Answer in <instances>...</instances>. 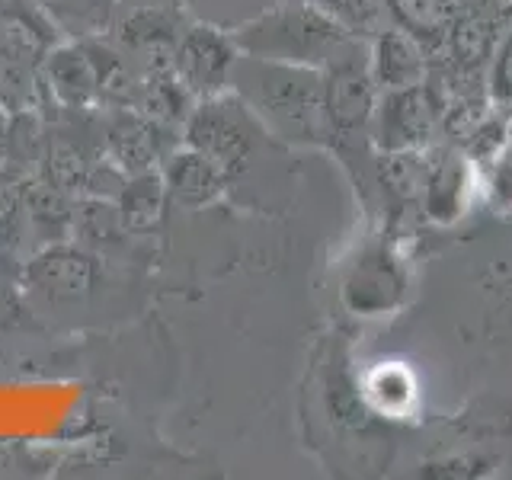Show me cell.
I'll use <instances>...</instances> for the list:
<instances>
[{
    "mask_svg": "<svg viewBox=\"0 0 512 480\" xmlns=\"http://www.w3.org/2000/svg\"><path fill=\"white\" fill-rule=\"evenodd\" d=\"M74 192L61 189L42 173L23 176V224H26V250H39L45 244L68 240L74 231L77 212Z\"/></svg>",
    "mask_w": 512,
    "mask_h": 480,
    "instance_id": "4fadbf2b",
    "label": "cell"
},
{
    "mask_svg": "<svg viewBox=\"0 0 512 480\" xmlns=\"http://www.w3.org/2000/svg\"><path fill=\"white\" fill-rule=\"evenodd\" d=\"M231 32L244 55L301 68H327L352 39H359L311 0H276Z\"/></svg>",
    "mask_w": 512,
    "mask_h": 480,
    "instance_id": "7a4b0ae2",
    "label": "cell"
},
{
    "mask_svg": "<svg viewBox=\"0 0 512 480\" xmlns=\"http://www.w3.org/2000/svg\"><path fill=\"white\" fill-rule=\"evenodd\" d=\"M378 84L368 64V45L352 39L324 68V106H327V148L346 151L359 141H372Z\"/></svg>",
    "mask_w": 512,
    "mask_h": 480,
    "instance_id": "277c9868",
    "label": "cell"
},
{
    "mask_svg": "<svg viewBox=\"0 0 512 480\" xmlns=\"http://www.w3.org/2000/svg\"><path fill=\"white\" fill-rule=\"evenodd\" d=\"M180 4H183L192 16H202L205 7H212V0H180Z\"/></svg>",
    "mask_w": 512,
    "mask_h": 480,
    "instance_id": "f546056e",
    "label": "cell"
},
{
    "mask_svg": "<svg viewBox=\"0 0 512 480\" xmlns=\"http://www.w3.org/2000/svg\"><path fill=\"white\" fill-rule=\"evenodd\" d=\"M237 58L240 48L228 26L192 16L180 36V45H176L173 74L196 100H202V96L231 90Z\"/></svg>",
    "mask_w": 512,
    "mask_h": 480,
    "instance_id": "ba28073f",
    "label": "cell"
},
{
    "mask_svg": "<svg viewBox=\"0 0 512 480\" xmlns=\"http://www.w3.org/2000/svg\"><path fill=\"white\" fill-rule=\"evenodd\" d=\"M362 397L372 413L381 416H410L416 404V381L413 372L397 362H381L375 372H368L365 381L359 384Z\"/></svg>",
    "mask_w": 512,
    "mask_h": 480,
    "instance_id": "7402d4cb",
    "label": "cell"
},
{
    "mask_svg": "<svg viewBox=\"0 0 512 480\" xmlns=\"http://www.w3.org/2000/svg\"><path fill=\"white\" fill-rule=\"evenodd\" d=\"M26 247L23 224V176L0 167V253H16Z\"/></svg>",
    "mask_w": 512,
    "mask_h": 480,
    "instance_id": "d4e9b609",
    "label": "cell"
},
{
    "mask_svg": "<svg viewBox=\"0 0 512 480\" xmlns=\"http://www.w3.org/2000/svg\"><path fill=\"white\" fill-rule=\"evenodd\" d=\"M266 138V128L234 90L196 100L183 125V144L202 151L205 157H212L215 164L228 170L231 186L240 173L250 170L253 157Z\"/></svg>",
    "mask_w": 512,
    "mask_h": 480,
    "instance_id": "3957f363",
    "label": "cell"
},
{
    "mask_svg": "<svg viewBox=\"0 0 512 480\" xmlns=\"http://www.w3.org/2000/svg\"><path fill=\"white\" fill-rule=\"evenodd\" d=\"M103 256L90 247L77 244L74 237L45 244L39 250H29L23 260L20 285L29 298H36L52 308L87 301L103 282Z\"/></svg>",
    "mask_w": 512,
    "mask_h": 480,
    "instance_id": "8992f818",
    "label": "cell"
},
{
    "mask_svg": "<svg viewBox=\"0 0 512 480\" xmlns=\"http://www.w3.org/2000/svg\"><path fill=\"white\" fill-rule=\"evenodd\" d=\"M10 128H13V112L0 103V167L7 164V151H10Z\"/></svg>",
    "mask_w": 512,
    "mask_h": 480,
    "instance_id": "f1b7e54d",
    "label": "cell"
},
{
    "mask_svg": "<svg viewBox=\"0 0 512 480\" xmlns=\"http://www.w3.org/2000/svg\"><path fill=\"white\" fill-rule=\"evenodd\" d=\"M71 237L77 240V244L90 247L93 253H100L106 263H112L116 256H125V253L132 256V250L144 240V237H135L122 224L116 202L90 199V196H80L77 199Z\"/></svg>",
    "mask_w": 512,
    "mask_h": 480,
    "instance_id": "2e32d148",
    "label": "cell"
},
{
    "mask_svg": "<svg viewBox=\"0 0 512 480\" xmlns=\"http://www.w3.org/2000/svg\"><path fill=\"white\" fill-rule=\"evenodd\" d=\"M52 16L64 39L106 36L122 10V0H36Z\"/></svg>",
    "mask_w": 512,
    "mask_h": 480,
    "instance_id": "44dd1931",
    "label": "cell"
},
{
    "mask_svg": "<svg viewBox=\"0 0 512 480\" xmlns=\"http://www.w3.org/2000/svg\"><path fill=\"white\" fill-rule=\"evenodd\" d=\"M490 96L496 103L512 106V16L490 58Z\"/></svg>",
    "mask_w": 512,
    "mask_h": 480,
    "instance_id": "83f0119b",
    "label": "cell"
},
{
    "mask_svg": "<svg viewBox=\"0 0 512 480\" xmlns=\"http://www.w3.org/2000/svg\"><path fill=\"white\" fill-rule=\"evenodd\" d=\"M45 109L93 112L100 109V74L84 39H61L39 64Z\"/></svg>",
    "mask_w": 512,
    "mask_h": 480,
    "instance_id": "8fae6325",
    "label": "cell"
},
{
    "mask_svg": "<svg viewBox=\"0 0 512 480\" xmlns=\"http://www.w3.org/2000/svg\"><path fill=\"white\" fill-rule=\"evenodd\" d=\"M378 186L397 202H420L429 157L426 151H378Z\"/></svg>",
    "mask_w": 512,
    "mask_h": 480,
    "instance_id": "603a6c76",
    "label": "cell"
},
{
    "mask_svg": "<svg viewBox=\"0 0 512 480\" xmlns=\"http://www.w3.org/2000/svg\"><path fill=\"white\" fill-rule=\"evenodd\" d=\"M192 106H196V96L180 84L176 74H148L141 80L132 109L144 112V116L154 119L157 125L173 128V132L183 135V125L189 119Z\"/></svg>",
    "mask_w": 512,
    "mask_h": 480,
    "instance_id": "ffe728a7",
    "label": "cell"
},
{
    "mask_svg": "<svg viewBox=\"0 0 512 480\" xmlns=\"http://www.w3.org/2000/svg\"><path fill=\"white\" fill-rule=\"evenodd\" d=\"M0 103L10 112H45V90L36 64L13 55L10 48L0 45Z\"/></svg>",
    "mask_w": 512,
    "mask_h": 480,
    "instance_id": "cb8c5ba5",
    "label": "cell"
},
{
    "mask_svg": "<svg viewBox=\"0 0 512 480\" xmlns=\"http://www.w3.org/2000/svg\"><path fill=\"white\" fill-rule=\"evenodd\" d=\"M144 4H167V0H122V7H144Z\"/></svg>",
    "mask_w": 512,
    "mask_h": 480,
    "instance_id": "4dcf8cb0",
    "label": "cell"
},
{
    "mask_svg": "<svg viewBox=\"0 0 512 480\" xmlns=\"http://www.w3.org/2000/svg\"><path fill=\"white\" fill-rule=\"evenodd\" d=\"M426 58L429 52L423 48V42L400 26H381L368 39V64H372V77L381 93L426 84L429 77Z\"/></svg>",
    "mask_w": 512,
    "mask_h": 480,
    "instance_id": "5bb4252c",
    "label": "cell"
},
{
    "mask_svg": "<svg viewBox=\"0 0 512 480\" xmlns=\"http://www.w3.org/2000/svg\"><path fill=\"white\" fill-rule=\"evenodd\" d=\"M231 90L250 106L269 138L295 148H327L324 68H301L240 52Z\"/></svg>",
    "mask_w": 512,
    "mask_h": 480,
    "instance_id": "6da1fadb",
    "label": "cell"
},
{
    "mask_svg": "<svg viewBox=\"0 0 512 480\" xmlns=\"http://www.w3.org/2000/svg\"><path fill=\"white\" fill-rule=\"evenodd\" d=\"M439 103L426 84L378 96L372 144L378 151H426L439 128Z\"/></svg>",
    "mask_w": 512,
    "mask_h": 480,
    "instance_id": "30bf717a",
    "label": "cell"
},
{
    "mask_svg": "<svg viewBox=\"0 0 512 480\" xmlns=\"http://www.w3.org/2000/svg\"><path fill=\"white\" fill-rule=\"evenodd\" d=\"M189 20H192V13L180 4V0L144 4V7H122L106 36L135 61V68L144 77L173 74L176 45H180V36Z\"/></svg>",
    "mask_w": 512,
    "mask_h": 480,
    "instance_id": "52a82bcc",
    "label": "cell"
},
{
    "mask_svg": "<svg viewBox=\"0 0 512 480\" xmlns=\"http://www.w3.org/2000/svg\"><path fill=\"white\" fill-rule=\"evenodd\" d=\"M100 144L112 164L135 176L160 170L167 154L183 144V135L157 125L138 109H100Z\"/></svg>",
    "mask_w": 512,
    "mask_h": 480,
    "instance_id": "9c48e42d",
    "label": "cell"
},
{
    "mask_svg": "<svg viewBox=\"0 0 512 480\" xmlns=\"http://www.w3.org/2000/svg\"><path fill=\"white\" fill-rule=\"evenodd\" d=\"M128 183V173L112 164L106 154H100L93 160V167L87 170V180H84V192L80 196H90V199H106V202H116L122 196V189Z\"/></svg>",
    "mask_w": 512,
    "mask_h": 480,
    "instance_id": "4316f807",
    "label": "cell"
},
{
    "mask_svg": "<svg viewBox=\"0 0 512 480\" xmlns=\"http://www.w3.org/2000/svg\"><path fill=\"white\" fill-rule=\"evenodd\" d=\"M410 298V266L394 240L384 234L356 247L340 276V301L352 317H394Z\"/></svg>",
    "mask_w": 512,
    "mask_h": 480,
    "instance_id": "5b68a950",
    "label": "cell"
},
{
    "mask_svg": "<svg viewBox=\"0 0 512 480\" xmlns=\"http://www.w3.org/2000/svg\"><path fill=\"white\" fill-rule=\"evenodd\" d=\"M311 4L324 7L333 20H340L352 36H365V32H375L381 29L378 20L384 10V0H311Z\"/></svg>",
    "mask_w": 512,
    "mask_h": 480,
    "instance_id": "484cf974",
    "label": "cell"
},
{
    "mask_svg": "<svg viewBox=\"0 0 512 480\" xmlns=\"http://www.w3.org/2000/svg\"><path fill=\"white\" fill-rule=\"evenodd\" d=\"M160 176H164L170 205L186 208V212H199V208L215 205L231 192V176L221 164H215L212 157H205L202 151L180 144L167 154V160L160 164Z\"/></svg>",
    "mask_w": 512,
    "mask_h": 480,
    "instance_id": "7c38bea8",
    "label": "cell"
},
{
    "mask_svg": "<svg viewBox=\"0 0 512 480\" xmlns=\"http://www.w3.org/2000/svg\"><path fill=\"white\" fill-rule=\"evenodd\" d=\"M468 4H477V0H384V10H388L394 26L420 39L426 52H439L448 29L455 26Z\"/></svg>",
    "mask_w": 512,
    "mask_h": 480,
    "instance_id": "d6986e66",
    "label": "cell"
},
{
    "mask_svg": "<svg viewBox=\"0 0 512 480\" xmlns=\"http://www.w3.org/2000/svg\"><path fill=\"white\" fill-rule=\"evenodd\" d=\"M116 208H119L122 224L135 237H144V240L154 237L160 228H164L167 212L173 208L160 170L128 176L122 196L116 199Z\"/></svg>",
    "mask_w": 512,
    "mask_h": 480,
    "instance_id": "ac0fdd59",
    "label": "cell"
},
{
    "mask_svg": "<svg viewBox=\"0 0 512 480\" xmlns=\"http://www.w3.org/2000/svg\"><path fill=\"white\" fill-rule=\"evenodd\" d=\"M468 192H471V167L461 154L445 151L439 154V160L436 157L429 160L420 205L432 221L448 224L461 218L464 208H468Z\"/></svg>",
    "mask_w": 512,
    "mask_h": 480,
    "instance_id": "e0dca14e",
    "label": "cell"
},
{
    "mask_svg": "<svg viewBox=\"0 0 512 480\" xmlns=\"http://www.w3.org/2000/svg\"><path fill=\"white\" fill-rule=\"evenodd\" d=\"M0 256H4V253H0Z\"/></svg>",
    "mask_w": 512,
    "mask_h": 480,
    "instance_id": "1f68e13d",
    "label": "cell"
},
{
    "mask_svg": "<svg viewBox=\"0 0 512 480\" xmlns=\"http://www.w3.org/2000/svg\"><path fill=\"white\" fill-rule=\"evenodd\" d=\"M64 36L36 0H0V45L10 48L29 64L45 61V55Z\"/></svg>",
    "mask_w": 512,
    "mask_h": 480,
    "instance_id": "9a60e30c",
    "label": "cell"
}]
</instances>
